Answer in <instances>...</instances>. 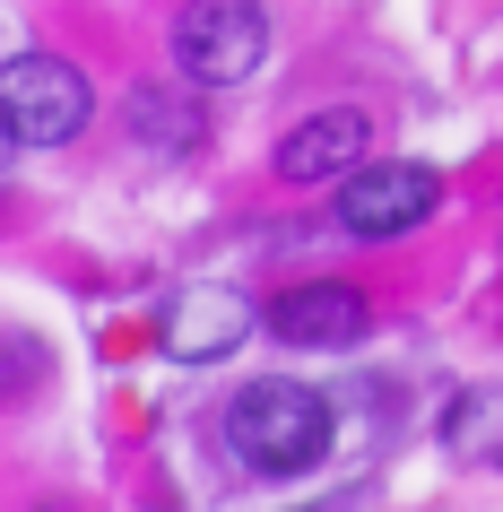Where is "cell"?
<instances>
[{
    "label": "cell",
    "instance_id": "6da1fadb",
    "mask_svg": "<svg viewBox=\"0 0 503 512\" xmlns=\"http://www.w3.org/2000/svg\"><path fill=\"white\" fill-rule=\"evenodd\" d=\"M226 443L243 452V469L261 478H304L321 452H330V400L313 382H252L235 408H226Z\"/></svg>",
    "mask_w": 503,
    "mask_h": 512
},
{
    "label": "cell",
    "instance_id": "7a4b0ae2",
    "mask_svg": "<svg viewBox=\"0 0 503 512\" xmlns=\"http://www.w3.org/2000/svg\"><path fill=\"white\" fill-rule=\"evenodd\" d=\"M87 113H96V87H87L79 61H61V53L0 61V131L18 139V148H61V139H79Z\"/></svg>",
    "mask_w": 503,
    "mask_h": 512
},
{
    "label": "cell",
    "instance_id": "3957f363",
    "mask_svg": "<svg viewBox=\"0 0 503 512\" xmlns=\"http://www.w3.org/2000/svg\"><path fill=\"white\" fill-rule=\"evenodd\" d=\"M174 61L200 87H243L269 61V9L261 0H183L174 9Z\"/></svg>",
    "mask_w": 503,
    "mask_h": 512
},
{
    "label": "cell",
    "instance_id": "277c9868",
    "mask_svg": "<svg viewBox=\"0 0 503 512\" xmlns=\"http://www.w3.org/2000/svg\"><path fill=\"white\" fill-rule=\"evenodd\" d=\"M434 200H443L434 165H408V157H382V165L339 174V226L356 243H391V235H408V226H425Z\"/></svg>",
    "mask_w": 503,
    "mask_h": 512
},
{
    "label": "cell",
    "instance_id": "5b68a950",
    "mask_svg": "<svg viewBox=\"0 0 503 512\" xmlns=\"http://www.w3.org/2000/svg\"><path fill=\"white\" fill-rule=\"evenodd\" d=\"M252 339V304L235 287H183V296L157 313V348L183 356V365H217Z\"/></svg>",
    "mask_w": 503,
    "mask_h": 512
},
{
    "label": "cell",
    "instance_id": "8992f818",
    "mask_svg": "<svg viewBox=\"0 0 503 512\" xmlns=\"http://www.w3.org/2000/svg\"><path fill=\"white\" fill-rule=\"evenodd\" d=\"M373 148V122L356 105H330L313 113V122H295L287 139H278V174L287 183H339V174H356Z\"/></svg>",
    "mask_w": 503,
    "mask_h": 512
},
{
    "label": "cell",
    "instance_id": "52a82bcc",
    "mask_svg": "<svg viewBox=\"0 0 503 512\" xmlns=\"http://www.w3.org/2000/svg\"><path fill=\"white\" fill-rule=\"evenodd\" d=\"M365 322H373V304L356 296V287H330V278L269 304V330H278L287 348H356V339H365Z\"/></svg>",
    "mask_w": 503,
    "mask_h": 512
},
{
    "label": "cell",
    "instance_id": "ba28073f",
    "mask_svg": "<svg viewBox=\"0 0 503 512\" xmlns=\"http://www.w3.org/2000/svg\"><path fill=\"white\" fill-rule=\"evenodd\" d=\"M9 148H18V139H9V131H0V157H9Z\"/></svg>",
    "mask_w": 503,
    "mask_h": 512
}]
</instances>
